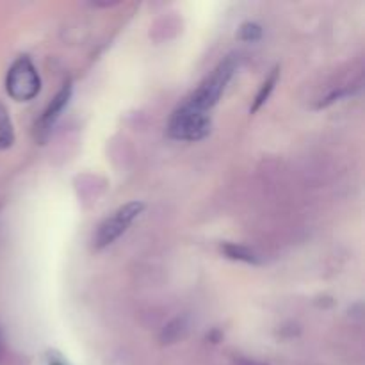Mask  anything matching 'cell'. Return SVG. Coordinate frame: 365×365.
Masks as SVG:
<instances>
[{
  "label": "cell",
  "instance_id": "ba28073f",
  "mask_svg": "<svg viewBox=\"0 0 365 365\" xmlns=\"http://www.w3.org/2000/svg\"><path fill=\"white\" fill-rule=\"evenodd\" d=\"M278 75H280V70H278V68H274V70L271 71L269 77H267V81L262 84L260 91L257 93L255 102H253L252 109H250V110H252V113H257V110H259L260 107H262L264 103L267 102V98H269V96H271V93H273L274 86H277V82H278Z\"/></svg>",
  "mask_w": 365,
  "mask_h": 365
},
{
  "label": "cell",
  "instance_id": "6da1fadb",
  "mask_svg": "<svg viewBox=\"0 0 365 365\" xmlns=\"http://www.w3.org/2000/svg\"><path fill=\"white\" fill-rule=\"evenodd\" d=\"M210 132V116L184 102L170 118L168 134L177 141H200Z\"/></svg>",
  "mask_w": 365,
  "mask_h": 365
},
{
  "label": "cell",
  "instance_id": "277c9868",
  "mask_svg": "<svg viewBox=\"0 0 365 365\" xmlns=\"http://www.w3.org/2000/svg\"><path fill=\"white\" fill-rule=\"evenodd\" d=\"M145 210V203L141 202H130L127 205L120 207L113 216L107 217L96 230L95 237H93V246L95 250H103L109 245H113L120 235L127 232V228L134 223L135 217Z\"/></svg>",
  "mask_w": 365,
  "mask_h": 365
},
{
  "label": "cell",
  "instance_id": "9c48e42d",
  "mask_svg": "<svg viewBox=\"0 0 365 365\" xmlns=\"http://www.w3.org/2000/svg\"><path fill=\"white\" fill-rule=\"evenodd\" d=\"M11 145H13V127L6 107L0 103V148H7Z\"/></svg>",
  "mask_w": 365,
  "mask_h": 365
},
{
  "label": "cell",
  "instance_id": "3957f363",
  "mask_svg": "<svg viewBox=\"0 0 365 365\" xmlns=\"http://www.w3.org/2000/svg\"><path fill=\"white\" fill-rule=\"evenodd\" d=\"M7 95L16 102H29L41 89V78L27 56L18 57L6 77Z\"/></svg>",
  "mask_w": 365,
  "mask_h": 365
},
{
  "label": "cell",
  "instance_id": "30bf717a",
  "mask_svg": "<svg viewBox=\"0 0 365 365\" xmlns=\"http://www.w3.org/2000/svg\"><path fill=\"white\" fill-rule=\"evenodd\" d=\"M239 38H241L242 41H257V39L262 38V27H260L259 24L248 21V24H245L239 29Z\"/></svg>",
  "mask_w": 365,
  "mask_h": 365
},
{
  "label": "cell",
  "instance_id": "7c38bea8",
  "mask_svg": "<svg viewBox=\"0 0 365 365\" xmlns=\"http://www.w3.org/2000/svg\"><path fill=\"white\" fill-rule=\"evenodd\" d=\"M239 365H262V364H257V362H250V360H242Z\"/></svg>",
  "mask_w": 365,
  "mask_h": 365
},
{
  "label": "cell",
  "instance_id": "52a82bcc",
  "mask_svg": "<svg viewBox=\"0 0 365 365\" xmlns=\"http://www.w3.org/2000/svg\"><path fill=\"white\" fill-rule=\"evenodd\" d=\"M185 331H187V319L185 317H177L168 327H164L163 334H160V342L163 344H173L178 339L184 337Z\"/></svg>",
  "mask_w": 365,
  "mask_h": 365
},
{
  "label": "cell",
  "instance_id": "8992f818",
  "mask_svg": "<svg viewBox=\"0 0 365 365\" xmlns=\"http://www.w3.org/2000/svg\"><path fill=\"white\" fill-rule=\"evenodd\" d=\"M221 253L227 259L235 260V262H245V264H260L259 255L248 248V246L235 245V242H223L221 245Z\"/></svg>",
  "mask_w": 365,
  "mask_h": 365
},
{
  "label": "cell",
  "instance_id": "5b68a950",
  "mask_svg": "<svg viewBox=\"0 0 365 365\" xmlns=\"http://www.w3.org/2000/svg\"><path fill=\"white\" fill-rule=\"evenodd\" d=\"M70 96H71V84L70 82H66V84L61 88V91L56 95V98L52 100V103H50V106L46 107L45 113H43L41 120H39V125H38L39 130L48 132L50 128H52V125L56 123V120L59 118V114L63 113V109L66 107Z\"/></svg>",
  "mask_w": 365,
  "mask_h": 365
},
{
  "label": "cell",
  "instance_id": "8fae6325",
  "mask_svg": "<svg viewBox=\"0 0 365 365\" xmlns=\"http://www.w3.org/2000/svg\"><path fill=\"white\" fill-rule=\"evenodd\" d=\"M50 365H66L64 364L63 359H59V356H50Z\"/></svg>",
  "mask_w": 365,
  "mask_h": 365
},
{
  "label": "cell",
  "instance_id": "7a4b0ae2",
  "mask_svg": "<svg viewBox=\"0 0 365 365\" xmlns=\"http://www.w3.org/2000/svg\"><path fill=\"white\" fill-rule=\"evenodd\" d=\"M235 66H237L235 57H228V59H225L223 63L212 71V75H210L209 78H205V81L202 82V86H200V88L196 89V91L185 100V102L191 103L195 109L203 110V113H209V110L220 102L228 81H230L232 75H234Z\"/></svg>",
  "mask_w": 365,
  "mask_h": 365
}]
</instances>
